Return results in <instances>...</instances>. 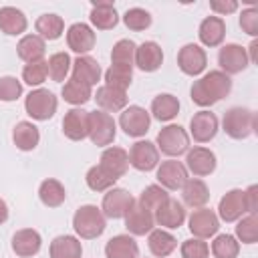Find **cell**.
Instances as JSON below:
<instances>
[{
    "instance_id": "obj_1",
    "label": "cell",
    "mask_w": 258,
    "mask_h": 258,
    "mask_svg": "<svg viewBox=\"0 0 258 258\" xmlns=\"http://www.w3.org/2000/svg\"><path fill=\"white\" fill-rule=\"evenodd\" d=\"M232 91V79L222 71H210L202 79L194 81L189 97L198 107H212Z\"/></svg>"
},
{
    "instance_id": "obj_2",
    "label": "cell",
    "mask_w": 258,
    "mask_h": 258,
    "mask_svg": "<svg viewBox=\"0 0 258 258\" xmlns=\"http://www.w3.org/2000/svg\"><path fill=\"white\" fill-rule=\"evenodd\" d=\"M73 228L81 238L93 240L105 232L107 222H105L101 208H97L93 204H85V206L77 208V212L73 216Z\"/></svg>"
},
{
    "instance_id": "obj_3",
    "label": "cell",
    "mask_w": 258,
    "mask_h": 258,
    "mask_svg": "<svg viewBox=\"0 0 258 258\" xmlns=\"http://www.w3.org/2000/svg\"><path fill=\"white\" fill-rule=\"evenodd\" d=\"M222 129L232 139H248L256 131V113L248 107H230L224 113Z\"/></svg>"
},
{
    "instance_id": "obj_4",
    "label": "cell",
    "mask_w": 258,
    "mask_h": 258,
    "mask_svg": "<svg viewBox=\"0 0 258 258\" xmlns=\"http://www.w3.org/2000/svg\"><path fill=\"white\" fill-rule=\"evenodd\" d=\"M58 107V99L48 89H34L24 99V109L34 121H48Z\"/></svg>"
},
{
    "instance_id": "obj_5",
    "label": "cell",
    "mask_w": 258,
    "mask_h": 258,
    "mask_svg": "<svg viewBox=\"0 0 258 258\" xmlns=\"http://www.w3.org/2000/svg\"><path fill=\"white\" fill-rule=\"evenodd\" d=\"M157 151L169 155V157H177L181 153H185L189 149V135L181 125H165L161 127V131L157 133Z\"/></svg>"
},
{
    "instance_id": "obj_6",
    "label": "cell",
    "mask_w": 258,
    "mask_h": 258,
    "mask_svg": "<svg viewBox=\"0 0 258 258\" xmlns=\"http://www.w3.org/2000/svg\"><path fill=\"white\" fill-rule=\"evenodd\" d=\"M117 123L105 111H89V139L97 147H107L115 141Z\"/></svg>"
},
{
    "instance_id": "obj_7",
    "label": "cell",
    "mask_w": 258,
    "mask_h": 258,
    "mask_svg": "<svg viewBox=\"0 0 258 258\" xmlns=\"http://www.w3.org/2000/svg\"><path fill=\"white\" fill-rule=\"evenodd\" d=\"M133 204H135V200H133V196L127 189H123V187H111L103 196L101 212H103L105 218L121 220V218L127 216V212L131 210Z\"/></svg>"
},
{
    "instance_id": "obj_8",
    "label": "cell",
    "mask_w": 258,
    "mask_h": 258,
    "mask_svg": "<svg viewBox=\"0 0 258 258\" xmlns=\"http://www.w3.org/2000/svg\"><path fill=\"white\" fill-rule=\"evenodd\" d=\"M119 125L129 137H143L149 131L151 115L139 105H129L119 115Z\"/></svg>"
},
{
    "instance_id": "obj_9",
    "label": "cell",
    "mask_w": 258,
    "mask_h": 258,
    "mask_svg": "<svg viewBox=\"0 0 258 258\" xmlns=\"http://www.w3.org/2000/svg\"><path fill=\"white\" fill-rule=\"evenodd\" d=\"M206 64H208V54L206 50L200 46V44H183L177 52V67L183 75H189V77H198L200 73L206 71Z\"/></svg>"
},
{
    "instance_id": "obj_10",
    "label": "cell",
    "mask_w": 258,
    "mask_h": 258,
    "mask_svg": "<svg viewBox=\"0 0 258 258\" xmlns=\"http://www.w3.org/2000/svg\"><path fill=\"white\" fill-rule=\"evenodd\" d=\"M218 64L222 67V73H226L228 77L230 75H238L242 73L250 60H248V50L236 42H230V44H224L218 52Z\"/></svg>"
},
{
    "instance_id": "obj_11",
    "label": "cell",
    "mask_w": 258,
    "mask_h": 258,
    "mask_svg": "<svg viewBox=\"0 0 258 258\" xmlns=\"http://www.w3.org/2000/svg\"><path fill=\"white\" fill-rule=\"evenodd\" d=\"M129 165H133L137 171H151L159 165V151L155 143L151 141H135L129 149Z\"/></svg>"
},
{
    "instance_id": "obj_12",
    "label": "cell",
    "mask_w": 258,
    "mask_h": 258,
    "mask_svg": "<svg viewBox=\"0 0 258 258\" xmlns=\"http://www.w3.org/2000/svg\"><path fill=\"white\" fill-rule=\"evenodd\" d=\"M187 228L196 238H210L216 236V232L220 230V220L216 216L214 210L210 208H198L189 214L187 218Z\"/></svg>"
},
{
    "instance_id": "obj_13",
    "label": "cell",
    "mask_w": 258,
    "mask_h": 258,
    "mask_svg": "<svg viewBox=\"0 0 258 258\" xmlns=\"http://www.w3.org/2000/svg\"><path fill=\"white\" fill-rule=\"evenodd\" d=\"M183 165L196 177H204V175L214 173V169L218 165V159H216V153L212 149H208V147H194V149L185 151V163Z\"/></svg>"
},
{
    "instance_id": "obj_14",
    "label": "cell",
    "mask_w": 258,
    "mask_h": 258,
    "mask_svg": "<svg viewBox=\"0 0 258 258\" xmlns=\"http://www.w3.org/2000/svg\"><path fill=\"white\" fill-rule=\"evenodd\" d=\"M244 214H248L246 210V200H244V189H230L222 196L220 204H218V220H224L226 224L230 222H238Z\"/></svg>"
},
{
    "instance_id": "obj_15",
    "label": "cell",
    "mask_w": 258,
    "mask_h": 258,
    "mask_svg": "<svg viewBox=\"0 0 258 258\" xmlns=\"http://www.w3.org/2000/svg\"><path fill=\"white\" fill-rule=\"evenodd\" d=\"M218 117L212 111H198L189 119V135L198 143H208L218 133Z\"/></svg>"
},
{
    "instance_id": "obj_16",
    "label": "cell",
    "mask_w": 258,
    "mask_h": 258,
    "mask_svg": "<svg viewBox=\"0 0 258 258\" xmlns=\"http://www.w3.org/2000/svg\"><path fill=\"white\" fill-rule=\"evenodd\" d=\"M155 177L163 189H179L187 181V169L181 161L167 159V161H161V165H157Z\"/></svg>"
},
{
    "instance_id": "obj_17",
    "label": "cell",
    "mask_w": 258,
    "mask_h": 258,
    "mask_svg": "<svg viewBox=\"0 0 258 258\" xmlns=\"http://www.w3.org/2000/svg\"><path fill=\"white\" fill-rule=\"evenodd\" d=\"M95 40H97V36H95V32H93V28H91L89 24H85V22H75V24H71L69 30H67V44H69V48H71L73 52H77L79 56H83V54H87L89 50H93Z\"/></svg>"
},
{
    "instance_id": "obj_18",
    "label": "cell",
    "mask_w": 258,
    "mask_h": 258,
    "mask_svg": "<svg viewBox=\"0 0 258 258\" xmlns=\"http://www.w3.org/2000/svg\"><path fill=\"white\" fill-rule=\"evenodd\" d=\"M62 133L71 141H83L85 137H89V111L81 107L67 111L62 119Z\"/></svg>"
},
{
    "instance_id": "obj_19",
    "label": "cell",
    "mask_w": 258,
    "mask_h": 258,
    "mask_svg": "<svg viewBox=\"0 0 258 258\" xmlns=\"http://www.w3.org/2000/svg\"><path fill=\"white\" fill-rule=\"evenodd\" d=\"M163 62V50L157 42L153 40H145L137 46L135 50V67L143 73H153L161 67Z\"/></svg>"
},
{
    "instance_id": "obj_20",
    "label": "cell",
    "mask_w": 258,
    "mask_h": 258,
    "mask_svg": "<svg viewBox=\"0 0 258 258\" xmlns=\"http://www.w3.org/2000/svg\"><path fill=\"white\" fill-rule=\"evenodd\" d=\"M42 238L32 228H22L12 236V252L20 258H30L40 252Z\"/></svg>"
},
{
    "instance_id": "obj_21",
    "label": "cell",
    "mask_w": 258,
    "mask_h": 258,
    "mask_svg": "<svg viewBox=\"0 0 258 258\" xmlns=\"http://www.w3.org/2000/svg\"><path fill=\"white\" fill-rule=\"evenodd\" d=\"M99 167H103L111 177L119 179L125 175V171L129 167V153L123 147H107L101 153Z\"/></svg>"
},
{
    "instance_id": "obj_22",
    "label": "cell",
    "mask_w": 258,
    "mask_h": 258,
    "mask_svg": "<svg viewBox=\"0 0 258 258\" xmlns=\"http://www.w3.org/2000/svg\"><path fill=\"white\" fill-rule=\"evenodd\" d=\"M155 224L161 226V228H167V230H175L179 228L183 222H185V208L181 202L173 200V198H167V202L155 212L153 216Z\"/></svg>"
},
{
    "instance_id": "obj_23",
    "label": "cell",
    "mask_w": 258,
    "mask_h": 258,
    "mask_svg": "<svg viewBox=\"0 0 258 258\" xmlns=\"http://www.w3.org/2000/svg\"><path fill=\"white\" fill-rule=\"evenodd\" d=\"M155 226V220H153V214L147 212L145 208H141L137 202L131 206V210L127 212L125 216V228L131 236H145L153 230Z\"/></svg>"
},
{
    "instance_id": "obj_24",
    "label": "cell",
    "mask_w": 258,
    "mask_h": 258,
    "mask_svg": "<svg viewBox=\"0 0 258 258\" xmlns=\"http://www.w3.org/2000/svg\"><path fill=\"white\" fill-rule=\"evenodd\" d=\"M198 36L202 40L204 46H220L224 36H226V22L222 16H206L202 22H200V28H198Z\"/></svg>"
},
{
    "instance_id": "obj_25",
    "label": "cell",
    "mask_w": 258,
    "mask_h": 258,
    "mask_svg": "<svg viewBox=\"0 0 258 258\" xmlns=\"http://www.w3.org/2000/svg\"><path fill=\"white\" fill-rule=\"evenodd\" d=\"M75 81H81L89 87L97 85L101 81V67L97 62V58L89 56V54H83V56H77L73 60V77Z\"/></svg>"
},
{
    "instance_id": "obj_26",
    "label": "cell",
    "mask_w": 258,
    "mask_h": 258,
    "mask_svg": "<svg viewBox=\"0 0 258 258\" xmlns=\"http://www.w3.org/2000/svg\"><path fill=\"white\" fill-rule=\"evenodd\" d=\"M181 200L187 208H204L210 200V189L206 181L200 177H187V181L181 185Z\"/></svg>"
},
{
    "instance_id": "obj_27",
    "label": "cell",
    "mask_w": 258,
    "mask_h": 258,
    "mask_svg": "<svg viewBox=\"0 0 258 258\" xmlns=\"http://www.w3.org/2000/svg\"><path fill=\"white\" fill-rule=\"evenodd\" d=\"M105 256L107 258H137L139 246L133 236L129 234H117L105 244Z\"/></svg>"
},
{
    "instance_id": "obj_28",
    "label": "cell",
    "mask_w": 258,
    "mask_h": 258,
    "mask_svg": "<svg viewBox=\"0 0 258 258\" xmlns=\"http://www.w3.org/2000/svg\"><path fill=\"white\" fill-rule=\"evenodd\" d=\"M89 20L99 30H111L117 26L119 14H117V8L113 6V2H93Z\"/></svg>"
},
{
    "instance_id": "obj_29",
    "label": "cell",
    "mask_w": 258,
    "mask_h": 258,
    "mask_svg": "<svg viewBox=\"0 0 258 258\" xmlns=\"http://www.w3.org/2000/svg\"><path fill=\"white\" fill-rule=\"evenodd\" d=\"M28 20L22 10L14 6H2L0 8V30L8 36H18L26 30Z\"/></svg>"
},
{
    "instance_id": "obj_30",
    "label": "cell",
    "mask_w": 258,
    "mask_h": 258,
    "mask_svg": "<svg viewBox=\"0 0 258 258\" xmlns=\"http://www.w3.org/2000/svg\"><path fill=\"white\" fill-rule=\"evenodd\" d=\"M16 52H18L20 60H24L26 64L28 62H36V60H42V56L46 52V42L38 34H26V36H22L18 40Z\"/></svg>"
},
{
    "instance_id": "obj_31",
    "label": "cell",
    "mask_w": 258,
    "mask_h": 258,
    "mask_svg": "<svg viewBox=\"0 0 258 258\" xmlns=\"http://www.w3.org/2000/svg\"><path fill=\"white\" fill-rule=\"evenodd\" d=\"M95 101L101 107V111H105V113H117V111H123L127 107V93L103 85V87L97 89Z\"/></svg>"
},
{
    "instance_id": "obj_32",
    "label": "cell",
    "mask_w": 258,
    "mask_h": 258,
    "mask_svg": "<svg viewBox=\"0 0 258 258\" xmlns=\"http://www.w3.org/2000/svg\"><path fill=\"white\" fill-rule=\"evenodd\" d=\"M12 141L20 151H32L40 141V131L30 121H20L12 129Z\"/></svg>"
},
{
    "instance_id": "obj_33",
    "label": "cell",
    "mask_w": 258,
    "mask_h": 258,
    "mask_svg": "<svg viewBox=\"0 0 258 258\" xmlns=\"http://www.w3.org/2000/svg\"><path fill=\"white\" fill-rule=\"evenodd\" d=\"M147 246H149V250H151L153 256L165 258V256H169V254L177 248V240H175V236L169 234L167 230H163V228L155 230V228H153V230L149 232Z\"/></svg>"
},
{
    "instance_id": "obj_34",
    "label": "cell",
    "mask_w": 258,
    "mask_h": 258,
    "mask_svg": "<svg viewBox=\"0 0 258 258\" xmlns=\"http://www.w3.org/2000/svg\"><path fill=\"white\" fill-rule=\"evenodd\" d=\"M50 258H81L83 256V246L81 240L75 236H56L50 242Z\"/></svg>"
},
{
    "instance_id": "obj_35",
    "label": "cell",
    "mask_w": 258,
    "mask_h": 258,
    "mask_svg": "<svg viewBox=\"0 0 258 258\" xmlns=\"http://www.w3.org/2000/svg\"><path fill=\"white\" fill-rule=\"evenodd\" d=\"M38 198L46 208H58L60 204H64L67 191H64V185L58 179L48 177L38 185Z\"/></svg>"
},
{
    "instance_id": "obj_36",
    "label": "cell",
    "mask_w": 258,
    "mask_h": 258,
    "mask_svg": "<svg viewBox=\"0 0 258 258\" xmlns=\"http://www.w3.org/2000/svg\"><path fill=\"white\" fill-rule=\"evenodd\" d=\"M177 113H179L177 97H173L169 93H161V95L153 97V101H151V115L157 121H171Z\"/></svg>"
},
{
    "instance_id": "obj_37",
    "label": "cell",
    "mask_w": 258,
    "mask_h": 258,
    "mask_svg": "<svg viewBox=\"0 0 258 258\" xmlns=\"http://www.w3.org/2000/svg\"><path fill=\"white\" fill-rule=\"evenodd\" d=\"M34 28L42 40H56L64 30V22L58 14H40L34 22Z\"/></svg>"
},
{
    "instance_id": "obj_38",
    "label": "cell",
    "mask_w": 258,
    "mask_h": 258,
    "mask_svg": "<svg viewBox=\"0 0 258 258\" xmlns=\"http://www.w3.org/2000/svg\"><path fill=\"white\" fill-rule=\"evenodd\" d=\"M133 81V69L131 67H121V64H111L105 71V85L117 91H127Z\"/></svg>"
},
{
    "instance_id": "obj_39",
    "label": "cell",
    "mask_w": 258,
    "mask_h": 258,
    "mask_svg": "<svg viewBox=\"0 0 258 258\" xmlns=\"http://www.w3.org/2000/svg\"><path fill=\"white\" fill-rule=\"evenodd\" d=\"M135 50L137 44L131 38H121L115 42L111 50V64H121V67H131L135 64Z\"/></svg>"
},
{
    "instance_id": "obj_40",
    "label": "cell",
    "mask_w": 258,
    "mask_h": 258,
    "mask_svg": "<svg viewBox=\"0 0 258 258\" xmlns=\"http://www.w3.org/2000/svg\"><path fill=\"white\" fill-rule=\"evenodd\" d=\"M60 95H62V99H64L67 103H71V105H85L87 101L93 99L91 87L85 85V83H81V81H75V79H71V81L64 83Z\"/></svg>"
},
{
    "instance_id": "obj_41",
    "label": "cell",
    "mask_w": 258,
    "mask_h": 258,
    "mask_svg": "<svg viewBox=\"0 0 258 258\" xmlns=\"http://www.w3.org/2000/svg\"><path fill=\"white\" fill-rule=\"evenodd\" d=\"M167 191L161 187V185H157V183H151V185H147L143 191H141V196H139V200H137V204L141 206V208H145L147 212H157L165 202H167Z\"/></svg>"
},
{
    "instance_id": "obj_42",
    "label": "cell",
    "mask_w": 258,
    "mask_h": 258,
    "mask_svg": "<svg viewBox=\"0 0 258 258\" xmlns=\"http://www.w3.org/2000/svg\"><path fill=\"white\" fill-rule=\"evenodd\" d=\"M212 254L216 258H238L240 242L232 234H220L212 242Z\"/></svg>"
},
{
    "instance_id": "obj_43",
    "label": "cell",
    "mask_w": 258,
    "mask_h": 258,
    "mask_svg": "<svg viewBox=\"0 0 258 258\" xmlns=\"http://www.w3.org/2000/svg\"><path fill=\"white\" fill-rule=\"evenodd\" d=\"M236 240L244 242V244H256L258 242V216L256 214H248L242 216L238 220L236 226Z\"/></svg>"
},
{
    "instance_id": "obj_44",
    "label": "cell",
    "mask_w": 258,
    "mask_h": 258,
    "mask_svg": "<svg viewBox=\"0 0 258 258\" xmlns=\"http://www.w3.org/2000/svg\"><path fill=\"white\" fill-rule=\"evenodd\" d=\"M46 62H48V77L56 83L67 79V75L71 71V64H73V60L67 52H54V54H50V58Z\"/></svg>"
},
{
    "instance_id": "obj_45",
    "label": "cell",
    "mask_w": 258,
    "mask_h": 258,
    "mask_svg": "<svg viewBox=\"0 0 258 258\" xmlns=\"http://www.w3.org/2000/svg\"><path fill=\"white\" fill-rule=\"evenodd\" d=\"M85 181H87V185L93 189V191H107V189H111L113 185H115V177H111L103 167H99V165H93L89 171H87V175H85Z\"/></svg>"
},
{
    "instance_id": "obj_46",
    "label": "cell",
    "mask_w": 258,
    "mask_h": 258,
    "mask_svg": "<svg viewBox=\"0 0 258 258\" xmlns=\"http://www.w3.org/2000/svg\"><path fill=\"white\" fill-rule=\"evenodd\" d=\"M48 77V62L42 58V60H36V62H28L24 64L22 69V81L30 87H38L46 81Z\"/></svg>"
},
{
    "instance_id": "obj_47",
    "label": "cell",
    "mask_w": 258,
    "mask_h": 258,
    "mask_svg": "<svg viewBox=\"0 0 258 258\" xmlns=\"http://www.w3.org/2000/svg\"><path fill=\"white\" fill-rule=\"evenodd\" d=\"M123 24L129 28V30H145L151 26V14L145 10V8H129L125 14H123Z\"/></svg>"
},
{
    "instance_id": "obj_48",
    "label": "cell",
    "mask_w": 258,
    "mask_h": 258,
    "mask_svg": "<svg viewBox=\"0 0 258 258\" xmlns=\"http://www.w3.org/2000/svg\"><path fill=\"white\" fill-rule=\"evenodd\" d=\"M20 95H22V83L16 77H10V75L0 77V101L10 103V101H16Z\"/></svg>"
},
{
    "instance_id": "obj_49",
    "label": "cell",
    "mask_w": 258,
    "mask_h": 258,
    "mask_svg": "<svg viewBox=\"0 0 258 258\" xmlns=\"http://www.w3.org/2000/svg\"><path fill=\"white\" fill-rule=\"evenodd\" d=\"M179 252H181V258H208L210 246L202 238H189L181 244Z\"/></svg>"
},
{
    "instance_id": "obj_50",
    "label": "cell",
    "mask_w": 258,
    "mask_h": 258,
    "mask_svg": "<svg viewBox=\"0 0 258 258\" xmlns=\"http://www.w3.org/2000/svg\"><path fill=\"white\" fill-rule=\"evenodd\" d=\"M240 28L246 34H250V36L258 34V10L256 8L242 10V14H240Z\"/></svg>"
},
{
    "instance_id": "obj_51",
    "label": "cell",
    "mask_w": 258,
    "mask_h": 258,
    "mask_svg": "<svg viewBox=\"0 0 258 258\" xmlns=\"http://www.w3.org/2000/svg\"><path fill=\"white\" fill-rule=\"evenodd\" d=\"M210 8H212L216 14L226 16V14H232V12L238 10V2H236V0H212V2H210Z\"/></svg>"
},
{
    "instance_id": "obj_52",
    "label": "cell",
    "mask_w": 258,
    "mask_h": 258,
    "mask_svg": "<svg viewBox=\"0 0 258 258\" xmlns=\"http://www.w3.org/2000/svg\"><path fill=\"white\" fill-rule=\"evenodd\" d=\"M244 200H246L248 214H256L258 212V185H250L248 189H244Z\"/></svg>"
},
{
    "instance_id": "obj_53",
    "label": "cell",
    "mask_w": 258,
    "mask_h": 258,
    "mask_svg": "<svg viewBox=\"0 0 258 258\" xmlns=\"http://www.w3.org/2000/svg\"><path fill=\"white\" fill-rule=\"evenodd\" d=\"M248 48H250L248 60H250V62H256V60H258V40H252V44H250Z\"/></svg>"
},
{
    "instance_id": "obj_54",
    "label": "cell",
    "mask_w": 258,
    "mask_h": 258,
    "mask_svg": "<svg viewBox=\"0 0 258 258\" xmlns=\"http://www.w3.org/2000/svg\"><path fill=\"white\" fill-rule=\"evenodd\" d=\"M8 220V204L0 198V224H4Z\"/></svg>"
}]
</instances>
